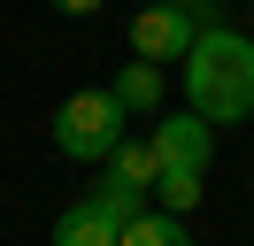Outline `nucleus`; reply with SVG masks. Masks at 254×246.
<instances>
[{
  "mask_svg": "<svg viewBox=\"0 0 254 246\" xmlns=\"http://www.w3.org/2000/svg\"><path fill=\"white\" fill-rule=\"evenodd\" d=\"M93 200H100V208L116 215V223H131V215H139V208H146L154 192H146V184H131V177H116V169L100 162V184H93Z\"/></svg>",
  "mask_w": 254,
  "mask_h": 246,
  "instance_id": "1a4fd4ad",
  "label": "nucleus"
},
{
  "mask_svg": "<svg viewBox=\"0 0 254 246\" xmlns=\"http://www.w3.org/2000/svg\"><path fill=\"white\" fill-rule=\"evenodd\" d=\"M162 92H170V85H162V62L131 54V69H116V100H124L131 116H154V108H162Z\"/></svg>",
  "mask_w": 254,
  "mask_h": 246,
  "instance_id": "423d86ee",
  "label": "nucleus"
},
{
  "mask_svg": "<svg viewBox=\"0 0 254 246\" xmlns=\"http://www.w3.org/2000/svg\"><path fill=\"white\" fill-rule=\"evenodd\" d=\"M200 177H208V169H162V177H154V200L177 208V215H192V208H200Z\"/></svg>",
  "mask_w": 254,
  "mask_h": 246,
  "instance_id": "9d476101",
  "label": "nucleus"
},
{
  "mask_svg": "<svg viewBox=\"0 0 254 246\" xmlns=\"http://www.w3.org/2000/svg\"><path fill=\"white\" fill-rule=\"evenodd\" d=\"M124 131H131V108L116 100V85L108 92H69V100L54 108V146H62L69 162H108Z\"/></svg>",
  "mask_w": 254,
  "mask_h": 246,
  "instance_id": "f03ea898",
  "label": "nucleus"
},
{
  "mask_svg": "<svg viewBox=\"0 0 254 246\" xmlns=\"http://www.w3.org/2000/svg\"><path fill=\"white\" fill-rule=\"evenodd\" d=\"M146 138H154L162 169H208V162H216V123H208V116H200L192 100L177 108V116H162V123H154Z\"/></svg>",
  "mask_w": 254,
  "mask_h": 246,
  "instance_id": "20e7f679",
  "label": "nucleus"
},
{
  "mask_svg": "<svg viewBox=\"0 0 254 246\" xmlns=\"http://www.w3.org/2000/svg\"><path fill=\"white\" fill-rule=\"evenodd\" d=\"M108 169L154 192V177H162V154H154V138H131V131H124V138H116V154H108Z\"/></svg>",
  "mask_w": 254,
  "mask_h": 246,
  "instance_id": "6e6552de",
  "label": "nucleus"
},
{
  "mask_svg": "<svg viewBox=\"0 0 254 246\" xmlns=\"http://www.w3.org/2000/svg\"><path fill=\"white\" fill-rule=\"evenodd\" d=\"M47 8H62V15H77V23H85V15H100L108 0H47Z\"/></svg>",
  "mask_w": 254,
  "mask_h": 246,
  "instance_id": "9b49d317",
  "label": "nucleus"
},
{
  "mask_svg": "<svg viewBox=\"0 0 254 246\" xmlns=\"http://www.w3.org/2000/svg\"><path fill=\"white\" fill-rule=\"evenodd\" d=\"M208 23H223V0H154V8L131 15V54L146 62H185L192 39Z\"/></svg>",
  "mask_w": 254,
  "mask_h": 246,
  "instance_id": "7ed1b4c3",
  "label": "nucleus"
},
{
  "mask_svg": "<svg viewBox=\"0 0 254 246\" xmlns=\"http://www.w3.org/2000/svg\"><path fill=\"white\" fill-rule=\"evenodd\" d=\"M54 246H124V223H116V215L100 208L93 192H85L77 208H62V215H54Z\"/></svg>",
  "mask_w": 254,
  "mask_h": 246,
  "instance_id": "39448f33",
  "label": "nucleus"
},
{
  "mask_svg": "<svg viewBox=\"0 0 254 246\" xmlns=\"http://www.w3.org/2000/svg\"><path fill=\"white\" fill-rule=\"evenodd\" d=\"M177 69H185V100L200 108L208 123H247L254 116V39L247 31L208 23Z\"/></svg>",
  "mask_w": 254,
  "mask_h": 246,
  "instance_id": "f257e3e1",
  "label": "nucleus"
},
{
  "mask_svg": "<svg viewBox=\"0 0 254 246\" xmlns=\"http://www.w3.org/2000/svg\"><path fill=\"white\" fill-rule=\"evenodd\" d=\"M185 239H192V223L177 208H139L124 223V246H185Z\"/></svg>",
  "mask_w": 254,
  "mask_h": 246,
  "instance_id": "0eeeda50",
  "label": "nucleus"
}]
</instances>
